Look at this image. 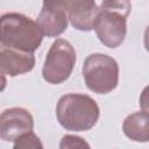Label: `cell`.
<instances>
[{
	"label": "cell",
	"mask_w": 149,
	"mask_h": 149,
	"mask_svg": "<svg viewBox=\"0 0 149 149\" xmlns=\"http://www.w3.org/2000/svg\"><path fill=\"white\" fill-rule=\"evenodd\" d=\"M74 64L76 51L72 44L64 38H57L47 54L42 69L43 79L49 84H61L70 77Z\"/></svg>",
	"instance_id": "5b68a950"
},
{
	"label": "cell",
	"mask_w": 149,
	"mask_h": 149,
	"mask_svg": "<svg viewBox=\"0 0 149 149\" xmlns=\"http://www.w3.org/2000/svg\"><path fill=\"white\" fill-rule=\"evenodd\" d=\"M35 57L33 52L20 51L2 47L0 52V68L1 73L9 77H15L27 73L34 69Z\"/></svg>",
	"instance_id": "9c48e42d"
},
{
	"label": "cell",
	"mask_w": 149,
	"mask_h": 149,
	"mask_svg": "<svg viewBox=\"0 0 149 149\" xmlns=\"http://www.w3.org/2000/svg\"><path fill=\"white\" fill-rule=\"evenodd\" d=\"M68 9L69 21L73 28L81 31L93 29L99 7L95 0H64Z\"/></svg>",
	"instance_id": "ba28073f"
},
{
	"label": "cell",
	"mask_w": 149,
	"mask_h": 149,
	"mask_svg": "<svg viewBox=\"0 0 149 149\" xmlns=\"http://www.w3.org/2000/svg\"><path fill=\"white\" fill-rule=\"evenodd\" d=\"M143 42H144V48L146 50L149 52V24L147 26L146 30H144V38H143Z\"/></svg>",
	"instance_id": "5bb4252c"
},
{
	"label": "cell",
	"mask_w": 149,
	"mask_h": 149,
	"mask_svg": "<svg viewBox=\"0 0 149 149\" xmlns=\"http://www.w3.org/2000/svg\"><path fill=\"white\" fill-rule=\"evenodd\" d=\"M33 128L34 119L24 108H8L0 116V137L3 141L14 142L22 134L31 132Z\"/></svg>",
	"instance_id": "52a82bcc"
},
{
	"label": "cell",
	"mask_w": 149,
	"mask_h": 149,
	"mask_svg": "<svg viewBox=\"0 0 149 149\" xmlns=\"http://www.w3.org/2000/svg\"><path fill=\"white\" fill-rule=\"evenodd\" d=\"M140 107L142 111L149 112V85L143 88L140 95Z\"/></svg>",
	"instance_id": "4fadbf2b"
},
{
	"label": "cell",
	"mask_w": 149,
	"mask_h": 149,
	"mask_svg": "<svg viewBox=\"0 0 149 149\" xmlns=\"http://www.w3.org/2000/svg\"><path fill=\"white\" fill-rule=\"evenodd\" d=\"M83 77L87 88L98 94L112 92L119 83V65L105 54H91L83 64Z\"/></svg>",
	"instance_id": "277c9868"
},
{
	"label": "cell",
	"mask_w": 149,
	"mask_h": 149,
	"mask_svg": "<svg viewBox=\"0 0 149 149\" xmlns=\"http://www.w3.org/2000/svg\"><path fill=\"white\" fill-rule=\"evenodd\" d=\"M0 31L2 47L33 54L41 45L44 36L37 22L20 13L3 14Z\"/></svg>",
	"instance_id": "3957f363"
},
{
	"label": "cell",
	"mask_w": 149,
	"mask_h": 149,
	"mask_svg": "<svg viewBox=\"0 0 149 149\" xmlns=\"http://www.w3.org/2000/svg\"><path fill=\"white\" fill-rule=\"evenodd\" d=\"M130 9L129 0H102L93 29L104 45L113 49L125 41Z\"/></svg>",
	"instance_id": "7a4b0ae2"
},
{
	"label": "cell",
	"mask_w": 149,
	"mask_h": 149,
	"mask_svg": "<svg viewBox=\"0 0 149 149\" xmlns=\"http://www.w3.org/2000/svg\"><path fill=\"white\" fill-rule=\"evenodd\" d=\"M125 135L135 142H149V112L141 111L128 115L123 123Z\"/></svg>",
	"instance_id": "30bf717a"
},
{
	"label": "cell",
	"mask_w": 149,
	"mask_h": 149,
	"mask_svg": "<svg viewBox=\"0 0 149 149\" xmlns=\"http://www.w3.org/2000/svg\"><path fill=\"white\" fill-rule=\"evenodd\" d=\"M59 125L71 132H86L93 128L100 116V109L93 98L81 93H69L59 98L56 106Z\"/></svg>",
	"instance_id": "6da1fadb"
},
{
	"label": "cell",
	"mask_w": 149,
	"mask_h": 149,
	"mask_svg": "<svg viewBox=\"0 0 149 149\" xmlns=\"http://www.w3.org/2000/svg\"><path fill=\"white\" fill-rule=\"evenodd\" d=\"M90 148V144L84 141L81 137L74 136V135H65L63 136L61 143H59V148L64 149V148Z\"/></svg>",
	"instance_id": "7c38bea8"
},
{
	"label": "cell",
	"mask_w": 149,
	"mask_h": 149,
	"mask_svg": "<svg viewBox=\"0 0 149 149\" xmlns=\"http://www.w3.org/2000/svg\"><path fill=\"white\" fill-rule=\"evenodd\" d=\"M15 149L17 148H43L42 142L40 141V139L31 132L24 133L21 136H19L15 141H14V146Z\"/></svg>",
	"instance_id": "8fae6325"
},
{
	"label": "cell",
	"mask_w": 149,
	"mask_h": 149,
	"mask_svg": "<svg viewBox=\"0 0 149 149\" xmlns=\"http://www.w3.org/2000/svg\"><path fill=\"white\" fill-rule=\"evenodd\" d=\"M68 21L69 15L64 0H43L36 22L44 35L48 37L59 36L66 30Z\"/></svg>",
	"instance_id": "8992f818"
}]
</instances>
